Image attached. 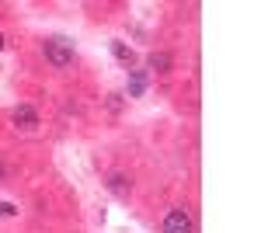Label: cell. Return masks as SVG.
Listing matches in <instances>:
<instances>
[{
    "label": "cell",
    "instance_id": "cell-1",
    "mask_svg": "<svg viewBox=\"0 0 261 233\" xmlns=\"http://www.w3.org/2000/svg\"><path fill=\"white\" fill-rule=\"evenodd\" d=\"M45 59L53 63V66H70L73 63V42L63 39V35H53V39L45 42Z\"/></svg>",
    "mask_w": 261,
    "mask_h": 233
},
{
    "label": "cell",
    "instance_id": "cell-2",
    "mask_svg": "<svg viewBox=\"0 0 261 233\" xmlns=\"http://www.w3.org/2000/svg\"><path fill=\"white\" fill-rule=\"evenodd\" d=\"M164 233H195L192 216L185 213V209H171V213L164 216Z\"/></svg>",
    "mask_w": 261,
    "mask_h": 233
},
{
    "label": "cell",
    "instance_id": "cell-3",
    "mask_svg": "<svg viewBox=\"0 0 261 233\" xmlns=\"http://www.w3.org/2000/svg\"><path fill=\"white\" fill-rule=\"evenodd\" d=\"M11 118H14V125H21V129H35V125H39V112H35L32 105H18V108L11 112Z\"/></svg>",
    "mask_w": 261,
    "mask_h": 233
},
{
    "label": "cell",
    "instance_id": "cell-4",
    "mask_svg": "<svg viewBox=\"0 0 261 233\" xmlns=\"http://www.w3.org/2000/svg\"><path fill=\"white\" fill-rule=\"evenodd\" d=\"M108 188H112V195H119V198H129L133 181H129L125 174H108Z\"/></svg>",
    "mask_w": 261,
    "mask_h": 233
},
{
    "label": "cell",
    "instance_id": "cell-5",
    "mask_svg": "<svg viewBox=\"0 0 261 233\" xmlns=\"http://www.w3.org/2000/svg\"><path fill=\"white\" fill-rule=\"evenodd\" d=\"M150 70L171 73V56H167V53H150Z\"/></svg>",
    "mask_w": 261,
    "mask_h": 233
},
{
    "label": "cell",
    "instance_id": "cell-6",
    "mask_svg": "<svg viewBox=\"0 0 261 233\" xmlns=\"http://www.w3.org/2000/svg\"><path fill=\"white\" fill-rule=\"evenodd\" d=\"M143 91H146V77H143L140 70H133L129 73V97H140Z\"/></svg>",
    "mask_w": 261,
    "mask_h": 233
},
{
    "label": "cell",
    "instance_id": "cell-7",
    "mask_svg": "<svg viewBox=\"0 0 261 233\" xmlns=\"http://www.w3.org/2000/svg\"><path fill=\"white\" fill-rule=\"evenodd\" d=\"M112 53H115V59H119V63H125V66H133V49H129V45H125V42H112Z\"/></svg>",
    "mask_w": 261,
    "mask_h": 233
},
{
    "label": "cell",
    "instance_id": "cell-8",
    "mask_svg": "<svg viewBox=\"0 0 261 233\" xmlns=\"http://www.w3.org/2000/svg\"><path fill=\"white\" fill-rule=\"evenodd\" d=\"M14 213H18L14 202H0V219H7V216H14Z\"/></svg>",
    "mask_w": 261,
    "mask_h": 233
},
{
    "label": "cell",
    "instance_id": "cell-9",
    "mask_svg": "<svg viewBox=\"0 0 261 233\" xmlns=\"http://www.w3.org/2000/svg\"><path fill=\"white\" fill-rule=\"evenodd\" d=\"M108 108H112V112H119V108H122V94H112V101H108Z\"/></svg>",
    "mask_w": 261,
    "mask_h": 233
},
{
    "label": "cell",
    "instance_id": "cell-10",
    "mask_svg": "<svg viewBox=\"0 0 261 233\" xmlns=\"http://www.w3.org/2000/svg\"><path fill=\"white\" fill-rule=\"evenodd\" d=\"M0 49H4V35H0Z\"/></svg>",
    "mask_w": 261,
    "mask_h": 233
}]
</instances>
